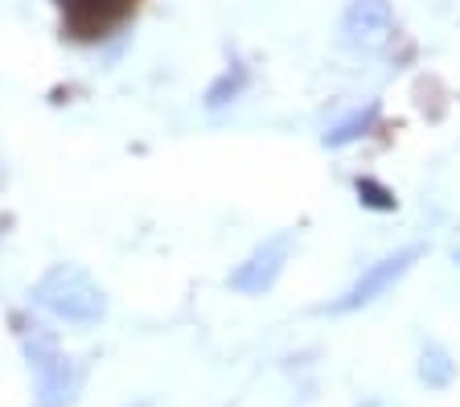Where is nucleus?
I'll list each match as a JSON object with an SVG mask.
<instances>
[{
	"mask_svg": "<svg viewBox=\"0 0 460 407\" xmlns=\"http://www.w3.org/2000/svg\"><path fill=\"white\" fill-rule=\"evenodd\" d=\"M17 338L25 349L29 375H33V407H75L83 391V367L62 354V346L41 321L17 317Z\"/></svg>",
	"mask_w": 460,
	"mask_h": 407,
	"instance_id": "1",
	"label": "nucleus"
},
{
	"mask_svg": "<svg viewBox=\"0 0 460 407\" xmlns=\"http://www.w3.org/2000/svg\"><path fill=\"white\" fill-rule=\"evenodd\" d=\"M33 305L49 317L66 321V325H99L107 317V292L91 271L78 263H54V268L33 284Z\"/></svg>",
	"mask_w": 460,
	"mask_h": 407,
	"instance_id": "2",
	"label": "nucleus"
},
{
	"mask_svg": "<svg viewBox=\"0 0 460 407\" xmlns=\"http://www.w3.org/2000/svg\"><path fill=\"white\" fill-rule=\"evenodd\" d=\"M420 260H423V247H420V243H411V247H399V252L383 255V260H374L370 268H366L362 276H358V280L349 284L341 296H337V301H329L321 313H333V317H341V313L366 309V305H374L378 296H386V292H391L394 284H399Z\"/></svg>",
	"mask_w": 460,
	"mask_h": 407,
	"instance_id": "3",
	"label": "nucleus"
},
{
	"mask_svg": "<svg viewBox=\"0 0 460 407\" xmlns=\"http://www.w3.org/2000/svg\"><path fill=\"white\" fill-rule=\"evenodd\" d=\"M292 252H296V231L268 234V239L259 243V247L239 263V268L230 271L226 284L234 292H243V296H263V292L279 280V271H284V263L292 260Z\"/></svg>",
	"mask_w": 460,
	"mask_h": 407,
	"instance_id": "4",
	"label": "nucleus"
},
{
	"mask_svg": "<svg viewBox=\"0 0 460 407\" xmlns=\"http://www.w3.org/2000/svg\"><path fill=\"white\" fill-rule=\"evenodd\" d=\"M394 30V9L391 0H349L341 13V41L349 49L374 54L391 41Z\"/></svg>",
	"mask_w": 460,
	"mask_h": 407,
	"instance_id": "5",
	"label": "nucleus"
},
{
	"mask_svg": "<svg viewBox=\"0 0 460 407\" xmlns=\"http://www.w3.org/2000/svg\"><path fill=\"white\" fill-rule=\"evenodd\" d=\"M415 375H420V383L428 391H448L452 378H456V358H452L448 346H440V341H423Z\"/></svg>",
	"mask_w": 460,
	"mask_h": 407,
	"instance_id": "6",
	"label": "nucleus"
},
{
	"mask_svg": "<svg viewBox=\"0 0 460 407\" xmlns=\"http://www.w3.org/2000/svg\"><path fill=\"white\" fill-rule=\"evenodd\" d=\"M378 124V103H366L362 111H354V116H345L341 124H333L325 132V148H345V145H354V140H362L370 128Z\"/></svg>",
	"mask_w": 460,
	"mask_h": 407,
	"instance_id": "7",
	"label": "nucleus"
},
{
	"mask_svg": "<svg viewBox=\"0 0 460 407\" xmlns=\"http://www.w3.org/2000/svg\"><path fill=\"white\" fill-rule=\"evenodd\" d=\"M243 87H247V70H243V66H230L226 75H222L218 83L206 91V107H210V111H218V107L234 103V99L243 95Z\"/></svg>",
	"mask_w": 460,
	"mask_h": 407,
	"instance_id": "8",
	"label": "nucleus"
},
{
	"mask_svg": "<svg viewBox=\"0 0 460 407\" xmlns=\"http://www.w3.org/2000/svg\"><path fill=\"white\" fill-rule=\"evenodd\" d=\"M358 407H394V403H386V399H362Z\"/></svg>",
	"mask_w": 460,
	"mask_h": 407,
	"instance_id": "9",
	"label": "nucleus"
},
{
	"mask_svg": "<svg viewBox=\"0 0 460 407\" xmlns=\"http://www.w3.org/2000/svg\"><path fill=\"white\" fill-rule=\"evenodd\" d=\"M70 4H91V9H95V4H111V0H70ZM119 4H124V0H119Z\"/></svg>",
	"mask_w": 460,
	"mask_h": 407,
	"instance_id": "10",
	"label": "nucleus"
},
{
	"mask_svg": "<svg viewBox=\"0 0 460 407\" xmlns=\"http://www.w3.org/2000/svg\"><path fill=\"white\" fill-rule=\"evenodd\" d=\"M128 407H153V403H148V399H140V403H128Z\"/></svg>",
	"mask_w": 460,
	"mask_h": 407,
	"instance_id": "11",
	"label": "nucleus"
},
{
	"mask_svg": "<svg viewBox=\"0 0 460 407\" xmlns=\"http://www.w3.org/2000/svg\"><path fill=\"white\" fill-rule=\"evenodd\" d=\"M452 260H456V263H460V247H456V252H452Z\"/></svg>",
	"mask_w": 460,
	"mask_h": 407,
	"instance_id": "12",
	"label": "nucleus"
}]
</instances>
